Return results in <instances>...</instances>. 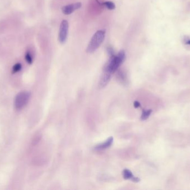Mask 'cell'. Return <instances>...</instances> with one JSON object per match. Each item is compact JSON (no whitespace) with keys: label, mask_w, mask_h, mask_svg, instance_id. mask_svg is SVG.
Here are the masks:
<instances>
[{"label":"cell","mask_w":190,"mask_h":190,"mask_svg":"<svg viewBox=\"0 0 190 190\" xmlns=\"http://www.w3.org/2000/svg\"><path fill=\"white\" fill-rule=\"evenodd\" d=\"M81 6H82V4L80 2L72 4L63 6L62 8V11L65 15H70L72 12L76 11V10L80 8L81 7Z\"/></svg>","instance_id":"5b68a950"},{"label":"cell","mask_w":190,"mask_h":190,"mask_svg":"<svg viewBox=\"0 0 190 190\" xmlns=\"http://www.w3.org/2000/svg\"><path fill=\"white\" fill-rule=\"evenodd\" d=\"M125 58L126 54L123 50H121L117 55L110 57V59L105 67L104 71H107L112 74L118 70L125 61Z\"/></svg>","instance_id":"6da1fadb"},{"label":"cell","mask_w":190,"mask_h":190,"mask_svg":"<svg viewBox=\"0 0 190 190\" xmlns=\"http://www.w3.org/2000/svg\"><path fill=\"white\" fill-rule=\"evenodd\" d=\"M123 177L125 180H131L132 181L134 182H138L140 181V178L135 177L132 173L127 169H125L123 171Z\"/></svg>","instance_id":"ba28073f"},{"label":"cell","mask_w":190,"mask_h":190,"mask_svg":"<svg viewBox=\"0 0 190 190\" xmlns=\"http://www.w3.org/2000/svg\"><path fill=\"white\" fill-rule=\"evenodd\" d=\"M111 75H112L111 74L107 71H103V74L102 75L100 82H99V87L102 88L107 85L110 80Z\"/></svg>","instance_id":"52a82bcc"},{"label":"cell","mask_w":190,"mask_h":190,"mask_svg":"<svg viewBox=\"0 0 190 190\" xmlns=\"http://www.w3.org/2000/svg\"><path fill=\"white\" fill-rule=\"evenodd\" d=\"M186 44L190 45V40H187V41L186 42Z\"/></svg>","instance_id":"9a60e30c"},{"label":"cell","mask_w":190,"mask_h":190,"mask_svg":"<svg viewBox=\"0 0 190 190\" xmlns=\"http://www.w3.org/2000/svg\"><path fill=\"white\" fill-rule=\"evenodd\" d=\"M22 69V65L20 63H16L12 67V73H16L21 70Z\"/></svg>","instance_id":"7c38bea8"},{"label":"cell","mask_w":190,"mask_h":190,"mask_svg":"<svg viewBox=\"0 0 190 190\" xmlns=\"http://www.w3.org/2000/svg\"><path fill=\"white\" fill-rule=\"evenodd\" d=\"M113 142H114V138L112 137H111L107 139L105 142L102 143L101 144L97 145L95 147V150H105V149H106L107 148L111 146Z\"/></svg>","instance_id":"8992f818"},{"label":"cell","mask_w":190,"mask_h":190,"mask_svg":"<svg viewBox=\"0 0 190 190\" xmlns=\"http://www.w3.org/2000/svg\"><path fill=\"white\" fill-rule=\"evenodd\" d=\"M103 6H105L106 8H108V10H114L115 8V4L114 2H111V1H106V2H104L102 3Z\"/></svg>","instance_id":"30bf717a"},{"label":"cell","mask_w":190,"mask_h":190,"mask_svg":"<svg viewBox=\"0 0 190 190\" xmlns=\"http://www.w3.org/2000/svg\"><path fill=\"white\" fill-rule=\"evenodd\" d=\"M134 107L136 108H139V107H140V103H139V102H137V101H135L134 103Z\"/></svg>","instance_id":"5bb4252c"},{"label":"cell","mask_w":190,"mask_h":190,"mask_svg":"<svg viewBox=\"0 0 190 190\" xmlns=\"http://www.w3.org/2000/svg\"><path fill=\"white\" fill-rule=\"evenodd\" d=\"M105 37V31L99 30L92 36L87 46L86 51L88 53H93L99 48L102 43Z\"/></svg>","instance_id":"7a4b0ae2"},{"label":"cell","mask_w":190,"mask_h":190,"mask_svg":"<svg viewBox=\"0 0 190 190\" xmlns=\"http://www.w3.org/2000/svg\"><path fill=\"white\" fill-rule=\"evenodd\" d=\"M152 111L151 109H148V110H146V111H143L142 114V115L141 117V120H146L150 117Z\"/></svg>","instance_id":"9c48e42d"},{"label":"cell","mask_w":190,"mask_h":190,"mask_svg":"<svg viewBox=\"0 0 190 190\" xmlns=\"http://www.w3.org/2000/svg\"><path fill=\"white\" fill-rule=\"evenodd\" d=\"M30 93L28 91H21L16 96L15 107L17 109H21L25 107L30 99Z\"/></svg>","instance_id":"3957f363"},{"label":"cell","mask_w":190,"mask_h":190,"mask_svg":"<svg viewBox=\"0 0 190 190\" xmlns=\"http://www.w3.org/2000/svg\"><path fill=\"white\" fill-rule=\"evenodd\" d=\"M24 58H25V60H26V62H27L28 64H31L32 63V62H33V58H32V56L31 52H29V51L26 52Z\"/></svg>","instance_id":"8fae6325"},{"label":"cell","mask_w":190,"mask_h":190,"mask_svg":"<svg viewBox=\"0 0 190 190\" xmlns=\"http://www.w3.org/2000/svg\"><path fill=\"white\" fill-rule=\"evenodd\" d=\"M107 52L108 54L110 56V57L112 56L115 55V52L114 50L113 49V48H112L110 46H108L107 48Z\"/></svg>","instance_id":"4fadbf2b"},{"label":"cell","mask_w":190,"mask_h":190,"mask_svg":"<svg viewBox=\"0 0 190 190\" xmlns=\"http://www.w3.org/2000/svg\"><path fill=\"white\" fill-rule=\"evenodd\" d=\"M68 21L63 20L59 28V43L63 44L66 42L68 37Z\"/></svg>","instance_id":"277c9868"}]
</instances>
